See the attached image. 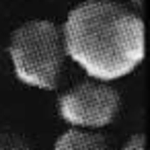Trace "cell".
<instances>
[{"label":"cell","mask_w":150,"mask_h":150,"mask_svg":"<svg viewBox=\"0 0 150 150\" xmlns=\"http://www.w3.org/2000/svg\"><path fill=\"white\" fill-rule=\"evenodd\" d=\"M121 95L111 82L84 78L58 99V113L70 127L103 129L119 113Z\"/></svg>","instance_id":"cell-3"},{"label":"cell","mask_w":150,"mask_h":150,"mask_svg":"<svg viewBox=\"0 0 150 150\" xmlns=\"http://www.w3.org/2000/svg\"><path fill=\"white\" fill-rule=\"evenodd\" d=\"M6 54L19 82L39 91L58 88L66 62L60 25L47 19L25 21L11 33Z\"/></svg>","instance_id":"cell-2"},{"label":"cell","mask_w":150,"mask_h":150,"mask_svg":"<svg viewBox=\"0 0 150 150\" xmlns=\"http://www.w3.org/2000/svg\"><path fill=\"white\" fill-rule=\"evenodd\" d=\"M121 150H146V136L142 132L127 138V142L121 146Z\"/></svg>","instance_id":"cell-6"},{"label":"cell","mask_w":150,"mask_h":150,"mask_svg":"<svg viewBox=\"0 0 150 150\" xmlns=\"http://www.w3.org/2000/svg\"><path fill=\"white\" fill-rule=\"evenodd\" d=\"M0 150H35L27 138L15 132H0Z\"/></svg>","instance_id":"cell-5"},{"label":"cell","mask_w":150,"mask_h":150,"mask_svg":"<svg viewBox=\"0 0 150 150\" xmlns=\"http://www.w3.org/2000/svg\"><path fill=\"white\" fill-rule=\"evenodd\" d=\"M64 52L88 78L115 82L144 60V21L117 0H82L66 17Z\"/></svg>","instance_id":"cell-1"},{"label":"cell","mask_w":150,"mask_h":150,"mask_svg":"<svg viewBox=\"0 0 150 150\" xmlns=\"http://www.w3.org/2000/svg\"><path fill=\"white\" fill-rule=\"evenodd\" d=\"M134 2H136V8H134V11H136L138 15H142V0H132V4H134Z\"/></svg>","instance_id":"cell-7"},{"label":"cell","mask_w":150,"mask_h":150,"mask_svg":"<svg viewBox=\"0 0 150 150\" xmlns=\"http://www.w3.org/2000/svg\"><path fill=\"white\" fill-rule=\"evenodd\" d=\"M54 150H109V142L101 132L68 127L56 140Z\"/></svg>","instance_id":"cell-4"},{"label":"cell","mask_w":150,"mask_h":150,"mask_svg":"<svg viewBox=\"0 0 150 150\" xmlns=\"http://www.w3.org/2000/svg\"><path fill=\"white\" fill-rule=\"evenodd\" d=\"M0 64H2V47H0Z\"/></svg>","instance_id":"cell-8"}]
</instances>
